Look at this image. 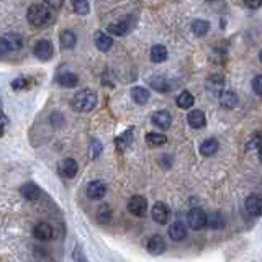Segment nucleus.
I'll return each mask as SVG.
<instances>
[{
	"mask_svg": "<svg viewBox=\"0 0 262 262\" xmlns=\"http://www.w3.org/2000/svg\"><path fill=\"white\" fill-rule=\"evenodd\" d=\"M26 18L33 26H46L49 21L53 20L51 10H49L48 5H41V3H35L28 8V13H26Z\"/></svg>",
	"mask_w": 262,
	"mask_h": 262,
	"instance_id": "f257e3e1",
	"label": "nucleus"
},
{
	"mask_svg": "<svg viewBox=\"0 0 262 262\" xmlns=\"http://www.w3.org/2000/svg\"><path fill=\"white\" fill-rule=\"evenodd\" d=\"M97 105V95L95 92L92 90L85 89V90H80V92L75 94V97L72 98V108L75 112H90L94 110V107Z\"/></svg>",
	"mask_w": 262,
	"mask_h": 262,
	"instance_id": "f03ea898",
	"label": "nucleus"
},
{
	"mask_svg": "<svg viewBox=\"0 0 262 262\" xmlns=\"http://www.w3.org/2000/svg\"><path fill=\"white\" fill-rule=\"evenodd\" d=\"M128 211L133 216H138V218H143L146 216L148 211V202L146 198L141 195H133L128 202Z\"/></svg>",
	"mask_w": 262,
	"mask_h": 262,
	"instance_id": "7ed1b4c3",
	"label": "nucleus"
},
{
	"mask_svg": "<svg viewBox=\"0 0 262 262\" xmlns=\"http://www.w3.org/2000/svg\"><path fill=\"white\" fill-rule=\"evenodd\" d=\"M187 221L188 226L198 231V229H203L206 226V213L202 208H192L187 215Z\"/></svg>",
	"mask_w": 262,
	"mask_h": 262,
	"instance_id": "20e7f679",
	"label": "nucleus"
},
{
	"mask_svg": "<svg viewBox=\"0 0 262 262\" xmlns=\"http://www.w3.org/2000/svg\"><path fill=\"white\" fill-rule=\"evenodd\" d=\"M151 215H152V220H154L157 225H166L167 221H169L170 210H169V206H167L166 203L157 202V203H154V206H152Z\"/></svg>",
	"mask_w": 262,
	"mask_h": 262,
	"instance_id": "39448f33",
	"label": "nucleus"
},
{
	"mask_svg": "<svg viewBox=\"0 0 262 262\" xmlns=\"http://www.w3.org/2000/svg\"><path fill=\"white\" fill-rule=\"evenodd\" d=\"M246 211L252 216H262V195L261 193H252L246 198Z\"/></svg>",
	"mask_w": 262,
	"mask_h": 262,
	"instance_id": "423d86ee",
	"label": "nucleus"
},
{
	"mask_svg": "<svg viewBox=\"0 0 262 262\" xmlns=\"http://www.w3.org/2000/svg\"><path fill=\"white\" fill-rule=\"evenodd\" d=\"M107 193V185L102 180H92L87 185V197L90 200H100Z\"/></svg>",
	"mask_w": 262,
	"mask_h": 262,
	"instance_id": "0eeeda50",
	"label": "nucleus"
},
{
	"mask_svg": "<svg viewBox=\"0 0 262 262\" xmlns=\"http://www.w3.org/2000/svg\"><path fill=\"white\" fill-rule=\"evenodd\" d=\"M151 121H152V125L157 126V128L167 130V128H170V125H172V116H170V113L167 110H159L152 115Z\"/></svg>",
	"mask_w": 262,
	"mask_h": 262,
	"instance_id": "6e6552de",
	"label": "nucleus"
},
{
	"mask_svg": "<svg viewBox=\"0 0 262 262\" xmlns=\"http://www.w3.org/2000/svg\"><path fill=\"white\" fill-rule=\"evenodd\" d=\"M35 56L41 61H48L51 59L53 56V44L46 41V39H41V41L36 43L35 46Z\"/></svg>",
	"mask_w": 262,
	"mask_h": 262,
	"instance_id": "1a4fd4ad",
	"label": "nucleus"
},
{
	"mask_svg": "<svg viewBox=\"0 0 262 262\" xmlns=\"http://www.w3.org/2000/svg\"><path fill=\"white\" fill-rule=\"evenodd\" d=\"M148 251L154 256H159L166 251V241L161 234H154V236L149 238L148 241Z\"/></svg>",
	"mask_w": 262,
	"mask_h": 262,
	"instance_id": "9d476101",
	"label": "nucleus"
},
{
	"mask_svg": "<svg viewBox=\"0 0 262 262\" xmlns=\"http://www.w3.org/2000/svg\"><path fill=\"white\" fill-rule=\"evenodd\" d=\"M77 162H75L74 159H71V157H67V159H64L59 164V172L61 175H64L66 179H72L75 177V174H77Z\"/></svg>",
	"mask_w": 262,
	"mask_h": 262,
	"instance_id": "9b49d317",
	"label": "nucleus"
},
{
	"mask_svg": "<svg viewBox=\"0 0 262 262\" xmlns=\"http://www.w3.org/2000/svg\"><path fill=\"white\" fill-rule=\"evenodd\" d=\"M33 234L36 239H39V241H49V239L53 238V228L49 223H44V221H41V223H38L33 229Z\"/></svg>",
	"mask_w": 262,
	"mask_h": 262,
	"instance_id": "f8f14e48",
	"label": "nucleus"
},
{
	"mask_svg": "<svg viewBox=\"0 0 262 262\" xmlns=\"http://www.w3.org/2000/svg\"><path fill=\"white\" fill-rule=\"evenodd\" d=\"M169 236L174 239V241H184L187 238V228L182 221H174L169 226Z\"/></svg>",
	"mask_w": 262,
	"mask_h": 262,
	"instance_id": "ddd939ff",
	"label": "nucleus"
},
{
	"mask_svg": "<svg viewBox=\"0 0 262 262\" xmlns=\"http://www.w3.org/2000/svg\"><path fill=\"white\" fill-rule=\"evenodd\" d=\"M94 43H95L97 49H100V51L107 53L108 49L112 48V44H113V39H112V36H108L107 33H103V31H97L95 36H94Z\"/></svg>",
	"mask_w": 262,
	"mask_h": 262,
	"instance_id": "4468645a",
	"label": "nucleus"
},
{
	"mask_svg": "<svg viewBox=\"0 0 262 262\" xmlns=\"http://www.w3.org/2000/svg\"><path fill=\"white\" fill-rule=\"evenodd\" d=\"M220 102L225 108H236L239 103V98L233 90H221L220 92Z\"/></svg>",
	"mask_w": 262,
	"mask_h": 262,
	"instance_id": "2eb2a0df",
	"label": "nucleus"
},
{
	"mask_svg": "<svg viewBox=\"0 0 262 262\" xmlns=\"http://www.w3.org/2000/svg\"><path fill=\"white\" fill-rule=\"evenodd\" d=\"M187 121H188V125H190L192 128H195V130H200V128H203V126L206 125V118H205V115H203L202 110L190 112V113L187 115Z\"/></svg>",
	"mask_w": 262,
	"mask_h": 262,
	"instance_id": "dca6fc26",
	"label": "nucleus"
},
{
	"mask_svg": "<svg viewBox=\"0 0 262 262\" xmlns=\"http://www.w3.org/2000/svg\"><path fill=\"white\" fill-rule=\"evenodd\" d=\"M218 148H220L218 141H216L215 138H208V139H205V141L200 144V154L205 156V157H210V156L216 154Z\"/></svg>",
	"mask_w": 262,
	"mask_h": 262,
	"instance_id": "f3484780",
	"label": "nucleus"
},
{
	"mask_svg": "<svg viewBox=\"0 0 262 262\" xmlns=\"http://www.w3.org/2000/svg\"><path fill=\"white\" fill-rule=\"evenodd\" d=\"M149 84H151L152 89L157 90V92H161V94H166L170 90V82L164 77V75H156V77H152L151 80H149Z\"/></svg>",
	"mask_w": 262,
	"mask_h": 262,
	"instance_id": "a211bd4d",
	"label": "nucleus"
},
{
	"mask_svg": "<svg viewBox=\"0 0 262 262\" xmlns=\"http://www.w3.org/2000/svg\"><path fill=\"white\" fill-rule=\"evenodd\" d=\"M206 87H208L210 92L220 94L221 90L225 89V77L220 74H213L208 80H206Z\"/></svg>",
	"mask_w": 262,
	"mask_h": 262,
	"instance_id": "6ab92c4d",
	"label": "nucleus"
},
{
	"mask_svg": "<svg viewBox=\"0 0 262 262\" xmlns=\"http://www.w3.org/2000/svg\"><path fill=\"white\" fill-rule=\"evenodd\" d=\"M131 98H133L138 105H144V103L149 100V90L136 85V87L131 89Z\"/></svg>",
	"mask_w": 262,
	"mask_h": 262,
	"instance_id": "aec40b11",
	"label": "nucleus"
},
{
	"mask_svg": "<svg viewBox=\"0 0 262 262\" xmlns=\"http://www.w3.org/2000/svg\"><path fill=\"white\" fill-rule=\"evenodd\" d=\"M206 226L213 229H221L225 228V216L220 211H213L211 215H206Z\"/></svg>",
	"mask_w": 262,
	"mask_h": 262,
	"instance_id": "412c9836",
	"label": "nucleus"
},
{
	"mask_svg": "<svg viewBox=\"0 0 262 262\" xmlns=\"http://www.w3.org/2000/svg\"><path fill=\"white\" fill-rule=\"evenodd\" d=\"M167 59V49L162 44H154L151 48V61L159 64V62H164Z\"/></svg>",
	"mask_w": 262,
	"mask_h": 262,
	"instance_id": "4be33fe9",
	"label": "nucleus"
},
{
	"mask_svg": "<svg viewBox=\"0 0 262 262\" xmlns=\"http://www.w3.org/2000/svg\"><path fill=\"white\" fill-rule=\"evenodd\" d=\"M57 82H59L62 87H75L79 82V77L74 74V72H62L57 77Z\"/></svg>",
	"mask_w": 262,
	"mask_h": 262,
	"instance_id": "5701e85b",
	"label": "nucleus"
},
{
	"mask_svg": "<svg viewBox=\"0 0 262 262\" xmlns=\"http://www.w3.org/2000/svg\"><path fill=\"white\" fill-rule=\"evenodd\" d=\"M20 192H21V195H23L26 200H36V198L39 197V188L36 187L35 184H25L23 187L20 188Z\"/></svg>",
	"mask_w": 262,
	"mask_h": 262,
	"instance_id": "b1692460",
	"label": "nucleus"
},
{
	"mask_svg": "<svg viewBox=\"0 0 262 262\" xmlns=\"http://www.w3.org/2000/svg\"><path fill=\"white\" fill-rule=\"evenodd\" d=\"M75 43H77V36H75L72 31L66 30L61 33V46L64 49H71L75 46Z\"/></svg>",
	"mask_w": 262,
	"mask_h": 262,
	"instance_id": "393cba45",
	"label": "nucleus"
},
{
	"mask_svg": "<svg viewBox=\"0 0 262 262\" xmlns=\"http://www.w3.org/2000/svg\"><path fill=\"white\" fill-rule=\"evenodd\" d=\"M128 30H130V23H126L123 20L108 26V33L113 36H123L125 33H128Z\"/></svg>",
	"mask_w": 262,
	"mask_h": 262,
	"instance_id": "a878e982",
	"label": "nucleus"
},
{
	"mask_svg": "<svg viewBox=\"0 0 262 262\" xmlns=\"http://www.w3.org/2000/svg\"><path fill=\"white\" fill-rule=\"evenodd\" d=\"M3 38H5V41L8 44V48H10V51H18V49L21 48V44H23V39H21V36L18 33L5 35Z\"/></svg>",
	"mask_w": 262,
	"mask_h": 262,
	"instance_id": "bb28decb",
	"label": "nucleus"
},
{
	"mask_svg": "<svg viewBox=\"0 0 262 262\" xmlns=\"http://www.w3.org/2000/svg\"><path fill=\"white\" fill-rule=\"evenodd\" d=\"M131 139H133V130H126L123 134H120L118 138H116V148L120 149V151H123L125 148H128L131 144Z\"/></svg>",
	"mask_w": 262,
	"mask_h": 262,
	"instance_id": "cd10ccee",
	"label": "nucleus"
},
{
	"mask_svg": "<svg viewBox=\"0 0 262 262\" xmlns=\"http://www.w3.org/2000/svg\"><path fill=\"white\" fill-rule=\"evenodd\" d=\"M210 30V23L206 20H195L192 23V31L197 36H205Z\"/></svg>",
	"mask_w": 262,
	"mask_h": 262,
	"instance_id": "c85d7f7f",
	"label": "nucleus"
},
{
	"mask_svg": "<svg viewBox=\"0 0 262 262\" xmlns=\"http://www.w3.org/2000/svg\"><path fill=\"white\" fill-rule=\"evenodd\" d=\"M97 220H98V223H102V225L110 223V220H112V208H110V205L103 203L100 208H98V211H97Z\"/></svg>",
	"mask_w": 262,
	"mask_h": 262,
	"instance_id": "c756f323",
	"label": "nucleus"
},
{
	"mask_svg": "<svg viewBox=\"0 0 262 262\" xmlns=\"http://www.w3.org/2000/svg\"><path fill=\"white\" fill-rule=\"evenodd\" d=\"M193 95L190 92H187V90H184L182 94L177 97V107L179 108H184V110H187V108H190L193 105Z\"/></svg>",
	"mask_w": 262,
	"mask_h": 262,
	"instance_id": "7c9ffc66",
	"label": "nucleus"
},
{
	"mask_svg": "<svg viewBox=\"0 0 262 262\" xmlns=\"http://www.w3.org/2000/svg\"><path fill=\"white\" fill-rule=\"evenodd\" d=\"M146 141L149 146H162V144L167 143V138L161 133H148Z\"/></svg>",
	"mask_w": 262,
	"mask_h": 262,
	"instance_id": "2f4dec72",
	"label": "nucleus"
},
{
	"mask_svg": "<svg viewBox=\"0 0 262 262\" xmlns=\"http://www.w3.org/2000/svg\"><path fill=\"white\" fill-rule=\"evenodd\" d=\"M72 5H74L75 13H79V15H87L90 10L89 0H72Z\"/></svg>",
	"mask_w": 262,
	"mask_h": 262,
	"instance_id": "473e14b6",
	"label": "nucleus"
},
{
	"mask_svg": "<svg viewBox=\"0 0 262 262\" xmlns=\"http://www.w3.org/2000/svg\"><path fill=\"white\" fill-rule=\"evenodd\" d=\"M262 144V136L261 134H254L251 138V141L247 143V151H254V149H259Z\"/></svg>",
	"mask_w": 262,
	"mask_h": 262,
	"instance_id": "72a5a7b5",
	"label": "nucleus"
},
{
	"mask_svg": "<svg viewBox=\"0 0 262 262\" xmlns=\"http://www.w3.org/2000/svg\"><path fill=\"white\" fill-rule=\"evenodd\" d=\"M252 90H254L257 95H262V75H256L252 79Z\"/></svg>",
	"mask_w": 262,
	"mask_h": 262,
	"instance_id": "f704fd0d",
	"label": "nucleus"
},
{
	"mask_svg": "<svg viewBox=\"0 0 262 262\" xmlns=\"http://www.w3.org/2000/svg\"><path fill=\"white\" fill-rule=\"evenodd\" d=\"M12 87L15 90H21V89H26L28 87V80L23 79V77H17L15 80L12 82Z\"/></svg>",
	"mask_w": 262,
	"mask_h": 262,
	"instance_id": "c9c22d12",
	"label": "nucleus"
},
{
	"mask_svg": "<svg viewBox=\"0 0 262 262\" xmlns=\"http://www.w3.org/2000/svg\"><path fill=\"white\" fill-rule=\"evenodd\" d=\"M100 152H102V144L98 141H92V146H90V156L95 159V157H98Z\"/></svg>",
	"mask_w": 262,
	"mask_h": 262,
	"instance_id": "e433bc0d",
	"label": "nucleus"
},
{
	"mask_svg": "<svg viewBox=\"0 0 262 262\" xmlns=\"http://www.w3.org/2000/svg\"><path fill=\"white\" fill-rule=\"evenodd\" d=\"M44 3H46L49 8H54V10H57V8L62 7L64 0H44Z\"/></svg>",
	"mask_w": 262,
	"mask_h": 262,
	"instance_id": "4c0bfd02",
	"label": "nucleus"
},
{
	"mask_svg": "<svg viewBox=\"0 0 262 262\" xmlns=\"http://www.w3.org/2000/svg\"><path fill=\"white\" fill-rule=\"evenodd\" d=\"M247 8H259L262 5V0H243Z\"/></svg>",
	"mask_w": 262,
	"mask_h": 262,
	"instance_id": "58836bf2",
	"label": "nucleus"
},
{
	"mask_svg": "<svg viewBox=\"0 0 262 262\" xmlns=\"http://www.w3.org/2000/svg\"><path fill=\"white\" fill-rule=\"evenodd\" d=\"M5 123H7V118H5V116H3L2 113H0V128H2V126L5 125Z\"/></svg>",
	"mask_w": 262,
	"mask_h": 262,
	"instance_id": "ea45409f",
	"label": "nucleus"
},
{
	"mask_svg": "<svg viewBox=\"0 0 262 262\" xmlns=\"http://www.w3.org/2000/svg\"><path fill=\"white\" fill-rule=\"evenodd\" d=\"M257 152H259V159H261V162H262V144H261V148L257 149Z\"/></svg>",
	"mask_w": 262,
	"mask_h": 262,
	"instance_id": "a19ab883",
	"label": "nucleus"
},
{
	"mask_svg": "<svg viewBox=\"0 0 262 262\" xmlns=\"http://www.w3.org/2000/svg\"><path fill=\"white\" fill-rule=\"evenodd\" d=\"M259 61H261V62H262V51H261V53H259Z\"/></svg>",
	"mask_w": 262,
	"mask_h": 262,
	"instance_id": "79ce46f5",
	"label": "nucleus"
},
{
	"mask_svg": "<svg viewBox=\"0 0 262 262\" xmlns=\"http://www.w3.org/2000/svg\"><path fill=\"white\" fill-rule=\"evenodd\" d=\"M206 2H215V0H206Z\"/></svg>",
	"mask_w": 262,
	"mask_h": 262,
	"instance_id": "37998d69",
	"label": "nucleus"
}]
</instances>
